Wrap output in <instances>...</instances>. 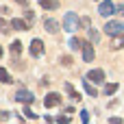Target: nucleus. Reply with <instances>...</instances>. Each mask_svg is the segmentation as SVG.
<instances>
[{"mask_svg": "<svg viewBox=\"0 0 124 124\" xmlns=\"http://www.w3.org/2000/svg\"><path fill=\"white\" fill-rule=\"evenodd\" d=\"M11 52H13V54H20V52H22V41H20V39L11 44Z\"/></svg>", "mask_w": 124, "mask_h": 124, "instance_id": "17", "label": "nucleus"}, {"mask_svg": "<svg viewBox=\"0 0 124 124\" xmlns=\"http://www.w3.org/2000/svg\"><path fill=\"white\" fill-rule=\"evenodd\" d=\"M61 63H63V65H72V57H63Z\"/></svg>", "mask_w": 124, "mask_h": 124, "instance_id": "23", "label": "nucleus"}, {"mask_svg": "<svg viewBox=\"0 0 124 124\" xmlns=\"http://www.w3.org/2000/svg\"><path fill=\"white\" fill-rule=\"evenodd\" d=\"M83 44H85V41H83L81 37H72V39H70V46H72V50H78V48H83Z\"/></svg>", "mask_w": 124, "mask_h": 124, "instance_id": "15", "label": "nucleus"}, {"mask_svg": "<svg viewBox=\"0 0 124 124\" xmlns=\"http://www.w3.org/2000/svg\"><path fill=\"white\" fill-rule=\"evenodd\" d=\"M54 122L57 124H70V118L68 116H59V118H54Z\"/></svg>", "mask_w": 124, "mask_h": 124, "instance_id": "20", "label": "nucleus"}, {"mask_svg": "<svg viewBox=\"0 0 124 124\" xmlns=\"http://www.w3.org/2000/svg\"><path fill=\"white\" fill-rule=\"evenodd\" d=\"M24 113H26V118H31V120H35V118H37V116H35V111H31V109H28V105L24 107Z\"/></svg>", "mask_w": 124, "mask_h": 124, "instance_id": "22", "label": "nucleus"}, {"mask_svg": "<svg viewBox=\"0 0 124 124\" xmlns=\"http://www.w3.org/2000/svg\"><path fill=\"white\" fill-rule=\"evenodd\" d=\"M44 26H46V31H48V33H52V35H54V33H59V28H61V26H59V22H57V20H52V17H46V20H44Z\"/></svg>", "mask_w": 124, "mask_h": 124, "instance_id": "7", "label": "nucleus"}, {"mask_svg": "<svg viewBox=\"0 0 124 124\" xmlns=\"http://www.w3.org/2000/svg\"><path fill=\"white\" fill-rule=\"evenodd\" d=\"M118 89H120L118 83H107V85H105V96H113Z\"/></svg>", "mask_w": 124, "mask_h": 124, "instance_id": "11", "label": "nucleus"}, {"mask_svg": "<svg viewBox=\"0 0 124 124\" xmlns=\"http://www.w3.org/2000/svg\"><path fill=\"white\" fill-rule=\"evenodd\" d=\"M116 11V4L111 2V0H102L100 2V7H98V13L102 15V17H107V15H111Z\"/></svg>", "mask_w": 124, "mask_h": 124, "instance_id": "4", "label": "nucleus"}, {"mask_svg": "<svg viewBox=\"0 0 124 124\" xmlns=\"http://www.w3.org/2000/svg\"><path fill=\"white\" fill-rule=\"evenodd\" d=\"M7 118H9V113H7V111H0V122H4Z\"/></svg>", "mask_w": 124, "mask_h": 124, "instance_id": "26", "label": "nucleus"}, {"mask_svg": "<svg viewBox=\"0 0 124 124\" xmlns=\"http://www.w3.org/2000/svg\"><path fill=\"white\" fill-rule=\"evenodd\" d=\"M87 78L92 83H105V72L102 70H92V72H87Z\"/></svg>", "mask_w": 124, "mask_h": 124, "instance_id": "9", "label": "nucleus"}, {"mask_svg": "<svg viewBox=\"0 0 124 124\" xmlns=\"http://www.w3.org/2000/svg\"><path fill=\"white\" fill-rule=\"evenodd\" d=\"M0 57H2V46H0Z\"/></svg>", "mask_w": 124, "mask_h": 124, "instance_id": "28", "label": "nucleus"}, {"mask_svg": "<svg viewBox=\"0 0 124 124\" xmlns=\"http://www.w3.org/2000/svg\"><path fill=\"white\" fill-rule=\"evenodd\" d=\"M11 26H13V28H17V31H24V28H28L31 24H28V22H22V20L17 17V20H13V22H11Z\"/></svg>", "mask_w": 124, "mask_h": 124, "instance_id": "13", "label": "nucleus"}, {"mask_svg": "<svg viewBox=\"0 0 124 124\" xmlns=\"http://www.w3.org/2000/svg\"><path fill=\"white\" fill-rule=\"evenodd\" d=\"M83 85H85V89H87V94H89L92 98H96V96H98V89H96V87H94L92 83H87V78L83 81Z\"/></svg>", "mask_w": 124, "mask_h": 124, "instance_id": "14", "label": "nucleus"}, {"mask_svg": "<svg viewBox=\"0 0 124 124\" xmlns=\"http://www.w3.org/2000/svg\"><path fill=\"white\" fill-rule=\"evenodd\" d=\"M39 4H41V9H46V11H54L57 7H59V0H39Z\"/></svg>", "mask_w": 124, "mask_h": 124, "instance_id": "10", "label": "nucleus"}, {"mask_svg": "<svg viewBox=\"0 0 124 124\" xmlns=\"http://www.w3.org/2000/svg\"><path fill=\"white\" fill-rule=\"evenodd\" d=\"M109 124H122V118H111Z\"/></svg>", "mask_w": 124, "mask_h": 124, "instance_id": "25", "label": "nucleus"}, {"mask_svg": "<svg viewBox=\"0 0 124 124\" xmlns=\"http://www.w3.org/2000/svg\"><path fill=\"white\" fill-rule=\"evenodd\" d=\"M78 20H81V17H78L76 13H72V11L65 13V17H63V28H65L68 33H70V31H76V28H78Z\"/></svg>", "mask_w": 124, "mask_h": 124, "instance_id": "2", "label": "nucleus"}, {"mask_svg": "<svg viewBox=\"0 0 124 124\" xmlns=\"http://www.w3.org/2000/svg\"><path fill=\"white\" fill-rule=\"evenodd\" d=\"M31 54L33 57H41L44 54V41L41 39H33L31 41Z\"/></svg>", "mask_w": 124, "mask_h": 124, "instance_id": "6", "label": "nucleus"}, {"mask_svg": "<svg viewBox=\"0 0 124 124\" xmlns=\"http://www.w3.org/2000/svg\"><path fill=\"white\" fill-rule=\"evenodd\" d=\"M78 26H81V28H89V26H92L89 17H87V15H85V17H81V20H78Z\"/></svg>", "mask_w": 124, "mask_h": 124, "instance_id": "18", "label": "nucleus"}, {"mask_svg": "<svg viewBox=\"0 0 124 124\" xmlns=\"http://www.w3.org/2000/svg\"><path fill=\"white\" fill-rule=\"evenodd\" d=\"M15 2H17V4H26V0H15Z\"/></svg>", "mask_w": 124, "mask_h": 124, "instance_id": "27", "label": "nucleus"}, {"mask_svg": "<svg viewBox=\"0 0 124 124\" xmlns=\"http://www.w3.org/2000/svg\"><path fill=\"white\" fill-rule=\"evenodd\" d=\"M0 81H2V83H7V85H9V83H13V78H11V74H9L7 70H0Z\"/></svg>", "mask_w": 124, "mask_h": 124, "instance_id": "16", "label": "nucleus"}, {"mask_svg": "<svg viewBox=\"0 0 124 124\" xmlns=\"http://www.w3.org/2000/svg\"><path fill=\"white\" fill-rule=\"evenodd\" d=\"M81 50H83V59H85L87 63H89V61H94V57H96V54H94V46H92V44H87V41H85Z\"/></svg>", "mask_w": 124, "mask_h": 124, "instance_id": "8", "label": "nucleus"}, {"mask_svg": "<svg viewBox=\"0 0 124 124\" xmlns=\"http://www.w3.org/2000/svg\"><path fill=\"white\" fill-rule=\"evenodd\" d=\"M81 118H83V122H85V124L89 122V113H87V111H81Z\"/></svg>", "mask_w": 124, "mask_h": 124, "instance_id": "24", "label": "nucleus"}, {"mask_svg": "<svg viewBox=\"0 0 124 124\" xmlns=\"http://www.w3.org/2000/svg\"><path fill=\"white\" fill-rule=\"evenodd\" d=\"M44 105H46L48 109H52V107H59V105H61V96H59V94H54V92H50V94H46V98H44Z\"/></svg>", "mask_w": 124, "mask_h": 124, "instance_id": "5", "label": "nucleus"}, {"mask_svg": "<svg viewBox=\"0 0 124 124\" xmlns=\"http://www.w3.org/2000/svg\"><path fill=\"white\" fill-rule=\"evenodd\" d=\"M65 89H68V94H70V98H72V100H78V98H81V96L74 92V87H72V85H65Z\"/></svg>", "mask_w": 124, "mask_h": 124, "instance_id": "19", "label": "nucleus"}, {"mask_svg": "<svg viewBox=\"0 0 124 124\" xmlns=\"http://www.w3.org/2000/svg\"><path fill=\"white\" fill-rule=\"evenodd\" d=\"M105 33L116 37V35H122L124 33V20H111L109 24H105Z\"/></svg>", "mask_w": 124, "mask_h": 124, "instance_id": "1", "label": "nucleus"}, {"mask_svg": "<svg viewBox=\"0 0 124 124\" xmlns=\"http://www.w3.org/2000/svg\"><path fill=\"white\" fill-rule=\"evenodd\" d=\"M15 100H17V102H22V105H33V102H35V94H33V92H28V89H17Z\"/></svg>", "mask_w": 124, "mask_h": 124, "instance_id": "3", "label": "nucleus"}, {"mask_svg": "<svg viewBox=\"0 0 124 124\" xmlns=\"http://www.w3.org/2000/svg\"><path fill=\"white\" fill-rule=\"evenodd\" d=\"M89 39H92V41L96 44V41L100 39V33H98V31H89Z\"/></svg>", "mask_w": 124, "mask_h": 124, "instance_id": "21", "label": "nucleus"}, {"mask_svg": "<svg viewBox=\"0 0 124 124\" xmlns=\"http://www.w3.org/2000/svg\"><path fill=\"white\" fill-rule=\"evenodd\" d=\"M122 46H124V33L122 35H116L113 41H111V48H113V50H118V48H122Z\"/></svg>", "mask_w": 124, "mask_h": 124, "instance_id": "12", "label": "nucleus"}]
</instances>
